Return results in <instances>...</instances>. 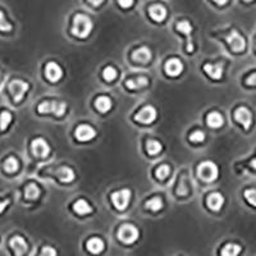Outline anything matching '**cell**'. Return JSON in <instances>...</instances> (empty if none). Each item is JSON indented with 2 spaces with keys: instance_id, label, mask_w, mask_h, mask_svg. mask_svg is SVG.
Wrapping results in <instances>:
<instances>
[{
  "instance_id": "obj_3",
  "label": "cell",
  "mask_w": 256,
  "mask_h": 256,
  "mask_svg": "<svg viewBox=\"0 0 256 256\" xmlns=\"http://www.w3.org/2000/svg\"><path fill=\"white\" fill-rule=\"evenodd\" d=\"M197 174L205 182H213L218 178L219 171L213 162H204L197 168Z\"/></svg>"
},
{
  "instance_id": "obj_4",
  "label": "cell",
  "mask_w": 256,
  "mask_h": 256,
  "mask_svg": "<svg viewBox=\"0 0 256 256\" xmlns=\"http://www.w3.org/2000/svg\"><path fill=\"white\" fill-rule=\"evenodd\" d=\"M67 109V104L64 102H42L39 106L37 110L41 114H46V113H53L55 116L62 117L66 113Z\"/></svg>"
},
{
  "instance_id": "obj_9",
  "label": "cell",
  "mask_w": 256,
  "mask_h": 256,
  "mask_svg": "<svg viewBox=\"0 0 256 256\" xmlns=\"http://www.w3.org/2000/svg\"><path fill=\"white\" fill-rule=\"evenodd\" d=\"M31 151L32 154L37 158H46L50 154V146L44 138L40 137V138H35L31 142Z\"/></svg>"
},
{
  "instance_id": "obj_16",
  "label": "cell",
  "mask_w": 256,
  "mask_h": 256,
  "mask_svg": "<svg viewBox=\"0 0 256 256\" xmlns=\"http://www.w3.org/2000/svg\"><path fill=\"white\" fill-rule=\"evenodd\" d=\"M204 70L206 72L207 76H210L214 80H219L223 76V63L217 64H205L204 66Z\"/></svg>"
},
{
  "instance_id": "obj_19",
  "label": "cell",
  "mask_w": 256,
  "mask_h": 256,
  "mask_svg": "<svg viewBox=\"0 0 256 256\" xmlns=\"http://www.w3.org/2000/svg\"><path fill=\"white\" fill-rule=\"evenodd\" d=\"M56 174L59 177V179L64 183H69L74 179V172L73 169H70L69 167H60L58 171H56Z\"/></svg>"
},
{
  "instance_id": "obj_12",
  "label": "cell",
  "mask_w": 256,
  "mask_h": 256,
  "mask_svg": "<svg viewBox=\"0 0 256 256\" xmlns=\"http://www.w3.org/2000/svg\"><path fill=\"white\" fill-rule=\"evenodd\" d=\"M45 74L50 82H56L59 81L62 76H63V70H62L59 64L50 62L45 68Z\"/></svg>"
},
{
  "instance_id": "obj_2",
  "label": "cell",
  "mask_w": 256,
  "mask_h": 256,
  "mask_svg": "<svg viewBox=\"0 0 256 256\" xmlns=\"http://www.w3.org/2000/svg\"><path fill=\"white\" fill-rule=\"evenodd\" d=\"M28 88H30V86H28L27 82L22 81V80H13V81H11L9 85H8V90L11 92L12 98H13L16 104H18V102H21L23 100L26 92L28 91Z\"/></svg>"
},
{
  "instance_id": "obj_40",
  "label": "cell",
  "mask_w": 256,
  "mask_h": 256,
  "mask_svg": "<svg viewBox=\"0 0 256 256\" xmlns=\"http://www.w3.org/2000/svg\"><path fill=\"white\" fill-rule=\"evenodd\" d=\"M246 84L256 86V73H253L251 76H249V77L246 78Z\"/></svg>"
},
{
  "instance_id": "obj_39",
  "label": "cell",
  "mask_w": 256,
  "mask_h": 256,
  "mask_svg": "<svg viewBox=\"0 0 256 256\" xmlns=\"http://www.w3.org/2000/svg\"><path fill=\"white\" fill-rule=\"evenodd\" d=\"M118 3H119L120 7L130 8L134 5V0H118Z\"/></svg>"
},
{
  "instance_id": "obj_15",
  "label": "cell",
  "mask_w": 256,
  "mask_h": 256,
  "mask_svg": "<svg viewBox=\"0 0 256 256\" xmlns=\"http://www.w3.org/2000/svg\"><path fill=\"white\" fill-rule=\"evenodd\" d=\"M132 59L138 63H148L151 59V50L148 46H142L140 49H136L132 53Z\"/></svg>"
},
{
  "instance_id": "obj_31",
  "label": "cell",
  "mask_w": 256,
  "mask_h": 256,
  "mask_svg": "<svg viewBox=\"0 0 256 256\" xmlns=\"http://www.w3.org/2000/svg\"><path fill=\"white\" fill-rule=\"evenodd\" d=\"M146 207L153 211H159L163 207V201L160 197H153L146 203Z\"/></svg>"
},
{
  "instance_id": "obj_32",
  "label": "cell",
  "mask_w": 256,
  "mask_h": 256,
  "mask_svg": "<svg viewBox=\"0 0 256 256\" xmlns=\"http://www.w3.org/2000/svg\"><path fill=\"white\" fill-rule=\"evenodd\" d=\"M177 30L182 32V34H185V35L189 36L191 35V32H192V26L189 25V22L181 21L177 23Z\"/></svg>"
},
{
  "instance_id": "obj_10",
  "label": "cell",
  "mask_w": 256,
  "mask_h": 256,
  "mask_svg": "<svg viewBox=\"0 0 256 256\" xmlns=\"http://www.w3.org/2000/svg\"><path fill=\"white\" fill-rule=\"evenodd\" d=\"M235 119L239 123H241L245 130H249L250 126H251V122H253V116H251V112L246 106H241V108L236 109Z\"/></svg>"
},
{
  "instance_id": "obj_6",
  "label": "cell",
  "mask_w": 256,
  "mask_h": 256,
  "mask_svg": "<svg viewBox=\"0 0 256 256\" xmlns=\"http://www.w3.org/2000/svg\"><path fill=\"white\" fill-rule=\"evenodd\" d=\"M112 201L118 210H124L131 201V191L127 188H123L120 191L113 192Z\"/></svg>"
},
{
  "instance_id": "obj_20",
  "label": "cell",
  "mask_w": 256,
  "mask_h": 256,
  "mask_svg": "<svg viewBox=\"0 0 256 256\" xmlns=\"http://www.w3.org/2000/svg\"><path fill=\"white\" fill-rule=\"evenodd\" d=\"M206 122L209 124V127L211 128H219V127L223 126V123H224V119H223V117H222L221 113L218 112H211L206 118Z\"/></svg>"
},
{
  "instance_id": "obj_30",
  "label": "cell",
  "mask_w": 256,
  "mask_h": 256,
  "mask_svg": "<svg viewBox=\"0 0 256 256\" xmlns=\"http://www.w3.org/2000/svg\"><path fill=\"white\" fill-rule=\"evenodd\" d=\"M13 30V25L8 21L5 13L0 11V32H11Z\"/></svg>"
},
{
  "instance_id": "obj_17",
  "label": "cell",
  "mask_w": 256,
  "mask_h": 256,
  "mask_svg": "<svg viewBox=\"0 0 256 256\" xmlns=\"http://www.w3.org/2000/svg\"><path fill=\"white\" fill-rule=\"evenodd\" d=\"M207 205H209V207H210L211 210H221L222 206L224 205V197L218 192L210 193L209 197H207Z\"/></svg>"
},
{
  "instance_id": "obj_43",
  "label": "cell",
  "mask_w": 256,
  "mask_h": 256,
  "mask_svg": "<svg viewBox=\"0 0 256 256\" xmlns=\"http://www.w3.org/2000/svg\"><path fill=\"white\" fill-rule=\"evenodd\" d=\"M214 1L218 4V5H224V4L228 3L229 0H214Z\"/></svg>"
},
{
  "instance_id": "obj_46",
  "label": "cell",
  "mask_w": 256,
  "mask_h": 256,
  "mask_svg": "<svg viewBox=\"0 0 256 256\" xmlns=\"http://www.w3.org/2000/svg\"><path fill=\"white\" fill-rule=\"evenodd\" d=\"M245 1H253V0H245Z\"/></svg>"
},
{
  "instance_id": "obj_33",
  "label": "cell",
  "mask_w": 256,
  "mask_h": 256,
  "mask_svg": "<svg viewBox=\"0 0 256 256\" xmlns=\"http://www.w3.org/2000/svg\"><path fill=\"white\" fill-rule=\"evenodd\" d=\"M243 196H245L247 203L251 204L253 206L256 207V189L255 188L246 189L245 192H243Z\"/></svg>"
},
{
  "instance_id": "obj_34",
  "label": "cell",
  "mask_w": 256,
  "mask_h": 256,
  "mask_svg": "<svg viewBox=\"0 0 256 256\" xmlns=\"http://www.w3.org/2000/svg\"><path fill=\"white\" fill-rule=\"evenodd\" d=\"M102 77L106 81H114L117 77V69L113 67H106L104 72H102Z\"/></svg>"
},
{
  "instance_id": "obj_7",
  "label": "cell",
  "mask_w": 256,
  "mask_h": 256,
  "mask_svg": "<svg viewBox=\"0 0 256 256\" xmlns=\"http://www.w3.org/2000/svg\"><path fill=\"white\" fill-rule=\"evenodd\" d=\"M227 42H228V45L231 46V49L235 53H241V51H243L246 49L245 39L236 30L231 31V34L227 36Z\"/></svg>"
},
{
  "instance_id": "obj_29",
  "label": "cell",
  "mask_w": 256,
  "mask_h": 256,
  "mask_svg": "<svg viewBox=\"0 0 256 256\" xmlns=\"http://www.w3.org/2000/svg\"><path fill=\"white\" fill-rule=\"evenodd\" d=\"M146 150L150 155H156L162 151V145L159 141L155 140H149L148 144H146Z\"/></svg>"
},
{
  "instance_id": "obj_41",
  "label": "cell",
  "mask_w": 256,
  "mask_h": 256,
  "mask_svg": "<svg viewBox=\"0 0 256 256\" xmlns=\"http://www.w3.org/2000/svg\"><path fill=\"white\" fill-rule=\"evenodd\" d=\"M9 203H11V201L8 200H3V201H0V214H3V211L5 210V209H7V206L8 205H9Z\"/></svg>"
},
{
  "instance_id": "obj_11",
  "label": "cell",
  "mask_w": 256,
  "mask_h": 256,
  "mask_svg": "<svg viewBox=\"0 0 256 256\" xmlns=\"http://www.w3.org/2000/svg\"><path fill=\"white\" fill-rule=\"evenodd\" d=\"M9 246H11L12 251L14 253V255L21 256L27 251V242L25 241L23 237L21 236H14L9 239Z\"/></svg>"
},
{
  "instance_id": "obj_24",
  "label": "cell",
  "mask_w": 256,
  "mask_h": 256,
  "mask_svg": "<svg viewBox=\"0 0 256 256\" xmlns=\"http://www.w3.org/2000/svg\"><path fill=\"white\" fill-rule=\"evenodd\" d=\"M12 119H13V117H12V113L9 110H1L0 112V132H4L7 130L12 123Z\"/></svg>"
},
{
  "instance_id": "obj_18",
  "label": "cell",
  "mask_w": 256,
  "mask_h": 256,
  "mask_svg": "<svg viewBox=\"0 0 256 256\" xmlns=\"http://www.w3.org/2000/svg\"><path fill=\"white\" fill-rule=\"evenodd\" d=\"M149 13H150V17L156 22L164 21L165 17H167V9L160 4L151 5L150 9H149Z\"/></svg>"
},
{
  "instance_id": "obj_27",
  "label": "cell",
  "mask_w": 256,
  "mask_h": 256,
  "mask_svg": "<svg viewBox=\"0 0 256 256\" xmlns=\"http://www.w3.org/2000/svg\"><path fill=\"white\" fill-rule=\"evenodd\" d=\"M87 249L90 250L92 254L102 253V250H104V242H102V239L94 237V239H91L87 242Z\"/></svg>"
},
{
  "instance_id": "obj_8",
  "label": "cell",
  "mask_w": 256,
  "mask_h": 256,
  "mask_svg": "<svg viewBox=\"0 0 256 256\" xmlns=\"http://www.w3.org/2000/svg\"><path fill=\"white\" fill-rule=\"evenodd\" d=\"M135 119H136L137 122L142 123V124H150V123H153L156 119V109L151 105L144 106V108L141 109L140 112L135 116Z\"/></svg>"
},
{
  "instance_id": "obj_36",
  "label": "cell",
  "mask_w": 256,
  "mask_h": 256,
  "mask_svg": "<svg viewBox=\"0 0 256 256\" xmlns=\"http://www.w3.org/2000/svg\"><path fill=\"white\" fill-rule=\"evenodd\" d=\"M189 140L192 142H203L205 140V135L201 131H195L191 136H189Z\"/></svg>"
},
{
  "instance_id": "obj_5",
  "label": "cell",
  "mask_w": 256,
  "mask_h": 256,
  "mask_svg": "<svg viewBox=\"0 0 256 256\" xmlns=\"http://www.w3.org/2000/svg\"><path fill=\"white\" fill-rule=\"evenodd\" d=\"M118 239L124 243H134L138 239V229L132 224L122 225L118 231Z\"/></svg>"
},
{
  "instance_id": "obj_21",
  "label": "cell",
  "mask_w": 256,
  "mask_h": 256,
  "mask_svg": "<svg viewBox=\"0 0 256 256\" xmlns=\"http://www.w3.org/2000/svg\"><path fill=\"white\" fill-rule=\"evenodd\" d=\"M73 210L80 215H85V214H90L92 211L91 205L87 203L86 200H78L73 204Z\"/></svg>"
},
{
  "instance_id": "obj_26",
  "label": "cell",
  "mask_w": 256,
  "mask_h": 256,
  "mask_svg": "<svg viewBox=\"0 0 256 256\" xmlns=\"http://www.w3.org/2000/svg\"><path fill=\"white\" fill-rule=\"evenodd\" d=\"M4 171L7 173H16L19 168V163L14 156H9V158L5 159V162L3 164Z\"/></svg>"
},
{
  "instance_id": "obj_22",
  "label": "cell",
  "mask_w": 256,
  "mask_h": 256,
  "mask_svg": "<svg viewBox=\"0 0 256 256\" xmlns=\"http://www.w3.org/2000/svg\"><path fill=\"white\" fill-rule=\"evenodd\" d=\"M95 106H96V109H98L99 112L106 113L108 110L112 109V100H110L108 96H100V98L96 99Z\"/></svg>"
},
{
  "instance_id": "obj_23",
  "label": "cell",
  "mask_w": 256,
  "mask_h": 256,
  "mask_svg": "<svg viewBox=\"0 0 256 256\" xmlns=\"http://www.w3.org/2000/svg\"><path fill=\"white\" fill-rule=\"evenodd\" d=\"M149 80L144 76H141V77H136L132 78V80H128L127 81V87L131 88V90H137V88H142L145 86H148Z\"/></svg>"
},
{
  "instance_id": "obj_38",
  "label": "cell",
  "mask_w": 256,
  "mask_h": 256,
  "mask_svg": "<svg viewBox=\"0 0 256 256\" xmlns=\"http://www.w3.org/2000/svg\"><path fill=\"white\" fill-rule=\"evenodd\" d=\"M41 254L46 256H54V255H56V251L54 249H51V247H49V246H46V247L42 249Z\"/></svg>"
},
{
  "instance_id": "obj_1",
  "label": "cell",
  "mask_w": 256,
  "mask_h": 256,
  "mask_svg": "<svg viewBox=\"0 0 256 256\" xmlns=\"http://www.w3.org/2000/svg\"><path fill=\"white\" fill-rule=\"evenodd\" d=\"M92 21L85 14H77L73 19V26H72V34L77 37L85 39L87 37L92 31Z\"/></svg>"
},
{
  "instance_id": "obj_37",
  "label": "cell",
  "mask_w": 256,
  "mask_h": 256,
  "mask_svg": "<svg viewBox=\"0 0 256 256\" xmlns=\"http://www.w3.org/2000/svg\"><path fill=\"white\" fill-rule=\"evenodd\" d=\"M177 192H178V195H181V196H185V195H187V192H188V188H187V186L185 185V178H183L181 186L177 189Z\"/></svg>"
},
{
  "instance_id": "obj_28",
  "label": "cell",
  "mask_w": 256,
  "mask_h": 256,
  "mask_svg": "<svg viewBox=\"0 0 256 256\" xmlns=\"http://www.w3.org/2000/svg\"><path fill=\"white\" fill-rule=\"evenodd\" d=\"M241 253V246L236 243H227L224 249L222 250V255L224 256H236Z\"/></svg>"
},
{
  "instance_id": "obj_35",
  "label": "cell",
  "mask_w": 256,
  "mask_h": 256,
  "mask_svg": "<svg viewBox=\"0 0 256 256\" xmlns=\"http://www.w3.org/2000/svg\"><path fill=\"white\" fill-rule=\"evenodd\" d=\"M171 169H169L168 165H160L158 169H156V177L160 179H164L168 177Z\"/></svg>"
},
{
  "instance_id": "obj_44",
  "label": "cell",
  "mask_w": 256,
  "mask_h": 256,
  "mask_svg": "<svg viewBox=\"0 0 256 256\" xmlns=\"http://www.w3.org/2000/svg\"><path fill=\"white\" fill-rule=\"evenodd\" d=\"M251 167H253L254 169H256V159H254L253 162H251Z\"/></svg>"
},
{
  "instance_id": "obj_25",
  "label": "cell",
  "mask_w": 256,
  "mask_h": 256,
  "mask_svg": "<svg viewBox=\"0 0 256 256\" xmlns=\"http://www.w3.org/2000/svg\"><path fill=\"white\" fill-rule=\"evenodd\" d=\"M40 196V188L35 183H30L25 188V197L27 200H36Z\"/></svg>"
},
{
  "instance_id": "obj_45",
  "label": "cell",
  "mask_w": 256,
  "mask_h": 256,
  "mask_svg": "<svg viewBox=\"0 0 256 256\" xmlns=\"http://www.w3.org/2000/svg\"><path fill=\"white\" fill-rule=\"evenodd\" d=\"M0 80H1V70H0Z\"/></svg>"
},
{
  "instance_id": "obj_14",
  "label": "cell",
  "mask_w": 256,
  "mask_h": 256,
  "mask_svg": "<svg viewBox=\"0 0 256 256\" xmlns=\"http://www.w3.org/2000/svg\"><path fill=\"white\" fill-rule=\"evenodd\" d=\"M183 70V64L182 62L177 58H172L169 59L167 63H165V72L168 76H172V77H177L179 74L182 73Z\"/></svg>"
},
{
  "instance_id": "obj_13",
  "label": "cell",
  "mask_w": 256,
  "mask_h": 256,
  "mask_svg": "<svg viewBox=\"0 0 256 256\" xmlns=\"http://www.w3.org/2000/svg\"><path fill=\"white\" fill-rule=\"evenodd\" d=\"M96 136V131L88 124H81L76 130V138L80 141H90Z\"/></svg>"
},
{
  "instance_id": "obj_42",
  "label": "cell",
  "mask_w": 256,
  "mask_h": 256,
  "mask_svg": "<svg viewBox=\"0 0 256 256\" xmlns=\"http://www.w3.org/2000/svg\"><path fill=\"white\" fill-rule=\"evenodd\" d=\"M88 1H90L94 7H99V5H100L104 0H88Z\"/></svg>"
}]
</instances>
